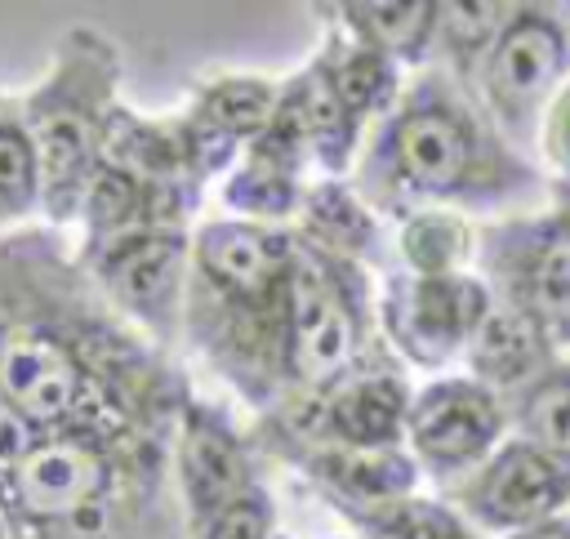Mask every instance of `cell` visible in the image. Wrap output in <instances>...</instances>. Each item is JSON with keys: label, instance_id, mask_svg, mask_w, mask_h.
<instances>
[{"label": "cell", "instance_id": "cell-17", "mask_svg": "<svg viewBox=\"0 0 570 539\" xmlns=\"http://www.w3.org/2000/svg\"><path fill=\"white\" fill-rule=\"evenodd\" d=\"M325 71H330V85H334L343 111L352 116V125L365 120L370 111L387 107L392 94H396V62L374 53V49H365V45L343 49V58L325 62Z\"/></svg>", "mask_w": 570, "mask_h": 539}, {"label": "cell", "instance_id": "cell-7", "mask_svg": "<svg viewBox=\"0 0 570 539\" xmlns=\"http://www.w3.org/2000/svg\"><path fill=\"white\" fill-rule=\"evenodd\" d=\"M485 312H490L485 285L459 272L410 276V281H396L387 294V330L419 361L450 356L459 343L472 339Z\"/></svg>", "mask_w": 570, "mask_h": 539}, {"label": "cell", "instance_id": "cell-22", "mask_svg": "<svg viewBox=\"0 0 570 539\" xmlns=\"http://www.w3.org/2000/svg\"><path fill=\"white\" fill-rule=\"evenodd\" d=\"M499 4H436V27L445 31L450 49H490L499 36Z\"/></svg>", "mask_w": 570, "mask_h": 539}, {"label": "cell", "instance_id": "cell-6", "mask_svg": "<svg viewBox=\"0 0 570 539\" xmlns=\"http://www.w3.org/2000/svg\"><path fill=\"white\" fill-rule=\"evenodd\" d=\"M503 428L499 401L472 379H436L410 401V445L432 472H459L490 454Z\"/></svg>", "mask_w": 570, "mask_h": 539}, {"label": "cell", "instance_id": "cell-12", "mask_svg": "<svg viewBox=\"0 0 570 539\" xmlns=\"http://www.w3.org/2000/svg\"><path fill=\"white\" fill-rule=\"evenodd\" d=\"M410 419V396L405 383L392 374H361L347 379L325 410V432L334 445H356V450H396V437L405 432Z\"/></svg>", "mask_w": 570, "mask_h": 539}, {"label": "cell", "instance_id": "cell-3", "mask_svg": "<svg viewBox=\"0 0 570 539\" xmlns=\"http://www.w3.org/2000/svg\"><path fill=\"white\" fill-rule=\"evenodd\" d=\"M187 236L183 227H134L107 241H85V267L98 294L138 321L151 339H169L183 285H187Z\"/></svg>", "mask_w": 570, "mask_h": 539}, {"label": "cell", "instance_id": "cell-5", "mask_svg": "<svg viewBox=\"0 0 570 539\" xmlns=\"http://www.w3.org/2000/svg\"><path fill=\"white\" fill-rule=\"evenodd\" d=\"M196 298L218 312H281L294 241L263 223H205L191 241Z\"/></svg>", "mask_w": 570, "mask_h": 539}, {"label": "cell", "instance_id": "cell-13", "mask_svg": "<svg viewBox=\"0 0 570 539\" xmlns=\"http://www.w3.org/2000/svg\"><path fill=\"white\" fill-rule=\"evenodd\" d=\"M307 472L325 481L334 494H343L352 508H374L387 499H401L414 486V463L401 450H356V445H312L303 454Z\"/></svg>", "mask_w": 570, "mask_h": 539}, {"label": "cell", "instance_id": "cell-10", "mask_svg": "<svg viewBox=\"0 0 570 539\" xmlns=\"http://www.w3.org/2000/svg\"><path fill=\"white\" fill-rule=\"evenodd\" d=\"M174 472H178L183 508L196 530L254 486L236 432L227 428L223 414H214L200 401H183L174 419Z\"/></svg>", "mask_w": 570, "mask_h": 539}, {"label": "cell", "instance_id": "cell-11", "mask_svg": "<svg viewBox=\"0 0 570 539\" xmlns=\"http://www.w3.org/2000/svg\"><path fill=\"white\" fill-rule=\"evenodd\" d=\"M468 365L481 388H517L548 365V334L517 303L490 307L468 339Z\"/></svg>", "mask_w": 570, "mask_h": 539}, {"label": "cell", "instance_id": "cell-16", "mask_svg": "<svg viewBox=\"0 0 570 539\" xmlns=\"http://www.w3.org/2000/svg\"><path fill=\"white\" fill-rule=\"evenodd\" d=\"M521 312H530L543 334L570 339V245L552 241L525 258V281H521Z\"/></svg>", "mask_w": 570, "mask_h": 539}, {"label": "cell", "instance_id": "cell-4", "mask_svg": "<svg viewBox=\"0 0 570 539\" xmlns=\"http://www.w3.org/2000/svg\"><path fill=\"white\" fill-rule=\"evenodd\" d=\"M285 307V370L307 388H334L361 347V312L347 276L330 267L321 249L294 245Z\"/></svg>", "mask_w": 570, "mask_h": 539}, {"label": "cell", "instance_id": "cell-29", "mask_svg": "<svg viewBox=\"0 0 570 539\" xmlns=\"http://www.w3.org/2000/svg\"><path fill=\"white\" fill-rule=\"evenodd\" d=\"M272 539H281V535H272Z\"/></svg>", "mask_w": 570, "mask_h": 539}, {"label": "cell", "instance_id": "cell-25", "mask_svg": "<svg viewBox=\"0 0 570 539\" xmlns=\"http://www.w3.org/2000/svg\"><path fill=\"white\" fill-rule=\"evenodd\" d=\"M31 441H36V432H31V428L13 414V405L0 396V472H4V468H9V463H13Z\"/></svg>", "mask_w": 570, "mask_h": 539}, {"label": "cell", "instance_id": "cell-19", "mask_svg": "<svg viewBox=\"0 0 570 539\" xmlns=\"http://www.w3.org/2000/svg\"><path fill=\"white\" fill-rule=\"evenodd\" d=\"M361 526L370 539H472L468 526L428 499H387L361 512Z\"/></svg>", "mask_w": 570, "mask_h": 539}, {"label": "cell", "instance_id": "cell-24", "mask_svg": "<svg viewBox=\"0 0 570 539\" xmlns=\"http://www.w3.org/2000/svg\"><path fill=\"white\" fill-rule=\"evenodd\" d=\"M543 151H548V160H552L561 174H570V85H561L557 98H552V107H548Z\"/></svg>", "mask_w": 570, "mask_h": 539}, {"label": "cell", "instance_id": "cell-2", "mask_svg": "<svg viewBox=\"0 0 570 539\" xmlns=\"http://www.w3.org/2000/svg\"><path fill=\"white\" fill-rule=\"evenodd\" d=\"M383 165L414 196H481L499 183V160L481 125L436 85L410 98L383 134Z\"/></svg>", "mask_w": 570, "mask_h": 539}, {"label": "cell", "instance_id": "cell-15", "mask_svg": "<svg viewBox=\"0 0 570 539\" xmlns=\"http://www.w3.org/2000/svg\"><path fill=\"white\" fill-rule=\"evenodd\" d=\"M40 209V160L36 143L13 102H0V227L22 223Z\"/></svg>", "mask_w": 570, "mask_h": 539}, {"label": "cell", "instance_id": "cell-9", "mask_svg": "<svg viewBox=\"0 0 570 539\" xmlns=\"http://www.w3.org/2000/svg\"><path fill=\"white\" fill-rule=\"evenodd\" d=\"M570 499V463L534 450L530 441H508L468 486V512L494 530L543 526Z\"/></svg>", "mask_w": 570, "mask_h": 539}, {"label": "cell", "instance_id": "cell-28", "mask_svg": "<svg viewBox=\"0 0 570 539\" xmlns=\"http://www.w3.org/2000/svg\"><path fill=\"white\" fill-rule=\"evenodd\" d=\"M0 539H4V526H0Z\"/></svg>", "mask_w": 570, "mask_h": 539}, {"label": "cell", "instance_id": "cell-23", "mask_svg": "<svg viewBox=\"0 0 570 539\" xmlns=\"http://www.w3.org/2000/svg\"><path fill=\"white\" fill-rule=\"evenodd\" d=\"M312 227H321L325 241H356L361 245V236H365L361 209L343 192H316V200H312Z\"/></svg>", "mask_w": 570, "mask_h": 539}, {"label": "cell", "instance_id": "cell-1", "mask_svg": "<svg viewBox=\"0 0 570 539\" xmlns=\"http://www.w3.org/2000/svg\"><path fill=\"white\" fill-rule=\"evenodd\" d=\"M116 45L94 27H71L58 40L45 76L18 102L40 160V209L53 227L80 218L85 187L98 174L102 129L116 107Z\"/></svg>", "mask_w": 570, "mask_h": 539}, {"label": "cell", "instance_id": "cell-26", "mask_svg": "<svg viewBox=\"0 0 570 539\" xmlns=\"http://www.w3.org/2000/svg\"><path fill=\"white\" fill-rule=\"evenodd\" d=\"M512 539H570V526H561V521H543V526H530V530H517Z\"/></svg>", "mask_w": 570, "mask_h": 539}, {"label": "cell", "instance_id": "cell-8", "mask_svg": "<svg viewBox=\"0 0 570 539\" xmlns=\"http://www.w3.org/2000/svg\"><path fill=\"white\" fill-rule=\"evenodd\" d=\"M561 71H566V36L557 18H548L543 9H517L485 49V89L508 125L530 120V111L552 94Z\"/></svg>", "mask_w": 570, "mask_h": 539}, {"label": "cell", "instance_id": "cell-18", "mask_svg": "<svg viewBox=\"0 0 570 539\" xmlns=\"http://www.w3.org/2000/svg\"><path fill=\"white\" fill-rule=\"evenodd\" d=\"M525 441L561 463H570V370L539 374L521 401Z\"/></svg>", "mask_w": 570, "mask_h": 539}, {"label": "cell", "instance_id": "cell-21", "mask_svg": "<svg viewBox=\"0 0 570 539\" xmlns=\"http://www.w3.org/2000/svg\"><path fill=\"white\" fill-rule=\"evenodd\" d=\"M196 539H272V499L258 486H249L218 517H209L196 530Z\"/></svg>", "mask_w": 570, "mask_h": 539}, {"label": "cell", "instance_id": "cell-14", "mask_svg": "<svg viewBox=\"0 0 570 539\" xmlns=\"http://www.w3.org/2000/svg\"><path fill=\"white\" fill-rule=\"evenodd\" d=\"M347 27L361 36L365 49L383 53V58H423L432 31H436V4L428 0H410V4H392V0H374V4H343Z\"/></svg>", "mask_w": 570, "mask_h": 539}, {"label": "cell", "instance_id": "cell-27", "mask_svg": "<svg viewBox=\"0 0 570 539\" xmlns=\"http://www.w3.org/2000/svg\"><path fill=\"white\" fill-rule=\"evenodd\" d=\"M543 232H548L552 241H566V245H570V205H566V209H557V214L543 223Z\"/></svg>", "mask_w": 570, "mask_h": 539}, {"label": "cell", "instance_id": "cell-20", "mask_svg": "<svg viewBox=\"0 0 570 539\" xmlns=\"http://www.w3.org/2000/svg\"><path fill=\"white\" fill-rule=\"evenodd\" d=\"M463 232L445 218H414L405 232V254L419 263V276H441L463 254Z\"/></svg>", "mask_w": 570, "mask_h": 539}]
</instances>
